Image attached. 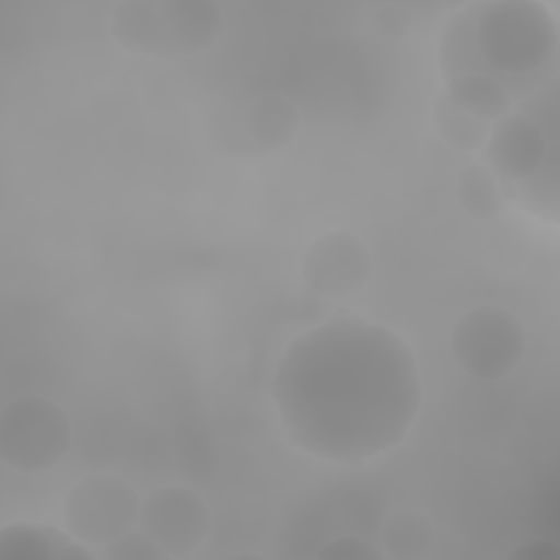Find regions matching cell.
<instances>
[{
  "label": "cell",
  "mask_w": 560,
  "mask_h": 560,
  "mask_svg": "<svg viewBox=\"0 0 560 560\" xmlns=\"http://www.w3.org/2000/svg\"><path fill=\"white\" fill-rule=\"evenodd\" d=\"M138 527L166 558H186L210 536L212 512L197 490L182 483H164L142 497Z\"/></svg>",
  "instance_id": "cell-8"
},
{
  "label": "cell",
  "mask_w": 560,
  "mask_h": 560,
  "mask_svg": "<svg viewBox=\"0 0 560 560\" xmlns=\"http://www.w3.org/2000/svg\"><path fill=\"white\" fill-rule=\"evenodd\" d=\"M94 551L66 529L42 523H9L0 529V560H94Z\"/></svg>",
  "instance_id": "cell-10"
},
{
  "label": "cell",
  "mask_w": 560,
  "mask_h": 560,
  "mask_svg": "<svg viewBox=\"0 0 560 560\" xmlns=\"http://www.w3.org/2000/svg\"><path fill=\"white\" fill-rule=\"evenodd\" d=\"M378 547L389 560H424L435 547L431 518L413 508H398L383 518Z\"/></svg>",
  "instance_id": "cell-13"
},
{
  "label": "cell",
  "mask_w": 560,
  "mask_h": 560,
  "mask_svg": "<svg viewBox=\"0 0 560 560\" xmlns=\"http://www.w3.org/2000/svg\"><path fill=\"white\" fill-rule=\"evenodd\" d=\"M72 424L63 407L39 394H24L0 409V459L18 472H48L63 462Z\"/></svg>",
  "instance_id": "cell-5"
},
{
  "label": "cell",
  "mask_w": 560,
  "mask_h": 560,
  "mask_svg": "<svg viewBox=\"0 0 560 560\" xmlns=\"http://www.w3.org/2000/svg\"><path fill=\"white\" fill-rule=\"evenodd\" d=\"M486 155L505 197L538 219H558V79L490 125Z\"/></svg>",
  "instance_id": "cell-3"
},
{
  "label": "cell",
  "mask_w": 560,
  "mask_h": 560,
  "mask_svg": "<svg viewBox=\"0 0 560 560\" xmlns=\"http://www.w3.org/2000/svg\"><path fill=\"white\" fill-rule=\"evenodd\" d=\"M315 556L324 560H383L385 558L376 542H370L357 534H341L324 542L315 551Z\"/></svg>",
  "instance_id": "cell-17"
},
{
  "label": "cell",
  "mask_w": 560,
  "mask_h": 560,
  "mask_svg": "<svg viewBox=\"0 0 560 560\" xmlns=\"http://www.w3.org/2000/svg\"><path fill=\"white\" fill-rule=\"evenodd\" d=\"M372 269L368 243L350 230L322 232L308 243L300 260L306 287L328 300H346L363 291Z\"/></svg>",
  "instance_id": "cell-9"
},
{
  "label": "cell",
  "mask_w": 560,
  "mask_h": 560,
  "mask_svg": "<svg viewBox=\"0 0 560 560\" xmlns=\"http://www.w3.org/2000/svg\"><path fill=\"white\" fill-rule=\"evenodd\" d=\"M512 558H518V560H556L558 558V547L551 545V542L532 540V542H523L518 549H514Z\"/></svg>",
  "instance_id": "cell-19"
},
{
  "label": "cell",
  "mask_w": 560,
  "mask_h": 560,
  "mask_svg": "<svg viewBox=\"0 0 560 560\" xmlns=\"http://www.w3.org/2000/svg\"><path fill=\"white\" fill-rule=\"evenodd\" d=\"M455 197L462 210L477 221H494L505 210V192L488 164H468L455 182Z\"/></svg>",
  "instance_id": "cell-14"
},
{
  "label": "cell",
  "mask_w": 560,
  "mask_h": 560,
  "mask_svg": "<svg viewBox=\"0 0 560 560\" xmlns=\"http://www.w3.org/2000/svg\"><path fill=\"white\" fill-rule=\"evenodd\" d=\"M223 22L212 0H125L112 7L107 28L127 52L164 59L212 48Z\"/></svg>",
  "instance_id": "cell-4"
},
{
  "label": "cell",
  "mask_w": 560,
  "mask_h": 560,
  "mask_svg": "<svg viewBox=\"0 0 560 560\" xmlns=\"http://www.w3.org/2000/svg\"><path fill=\"white\" fill-rule=\"evenodd\" d=\"M370 24L381 42L392 44L407 37L411 28V15L400 4H381L374 9Z\"/></svg>",
  "instance_id": "cell-18"
},
{
  "label": "cell",
  "mask_w": 560,
  "mask_h": 560,
  "mask_svg": "<svg viewBox=\"0 0 560 560\" xmlns=\"http://www.w3.org/2000/svg\"><path fill=\"white\" fill-rule=\"evenodd\" d=\"M269 396L287 438L306 455L361 464L396 448L422 409L411 346L392 328L337 315L282 352Z\"/></svg>",
  "instance_id": "cell-1"
},
{
  "label": "cell",
  "mask_w": 560,
  "mask_h": 560,
  "mask_svg": "<svg viewBox=\"0 0 560 560\" xmlns=\"http://www.w3.org/2000/svg\"><path fill=\"white\" fill-rule=\"evenodd\" d=\"M140 494L114 472H92L74 481L61 501L63 529L90 549H103L138 525Z\"/></svg>",
  "instance_id": "cell-7"
},
{
  "label": "cell",
  "mask_w": 560,
  "mask_h": 560,
  "mask_svg": "<svg viewBox=\"0 0 560 560\" xmlns=\"http://www.w3.org/2000/svg\"><path fill=\"white\" fill-rule=\"evenodd\" d=\"M442 94L455 109L486 125L497 122L514 109V96L510 90L483 72H462L448 77Z\"/></svg>",
  "instance_id": "cell-11"
},
{
  "label": "cell",
  "mask_w": 560,
  "mask_h": 560,
  "mask_svg": "<svg viewBox=\"0 0 560 560\" xmlns=\"http://www.w3.org/2000/svg\"><path fill=\"white\" fill-rule=\"evenodd\" d=\"M101 556L109 560H168L164 551L138 525L105 545Z\"/></svg>",
  "instance_id": "cell-16"
},
{
  "label": "cell",
  "mask_w": 560,
  "mask_h": 560,
  "mask_svg": "<svg viewBox=\"0 0 560 560\" xmlns=\"http://www.w3.org/2000/svg\"><path fill=\"white\" fill-rule=\"evenodd\" d=\"M431 118H433V127L435 131L440 133V138L451 147V149H457V151H466V153H472V151H479L486 147V140H488V131H490V125L455 109L446 98L444 94L440 92L435 103H433V109H431Z\"/></svg>",
  "instance_id": "cell-15"
},
{
  "label": "cell",
  "mask_w": 560,
  "mask_h": 560,
  "mask_svg": "<svg viewBox=\"0 0 560 560\" xmlns=\"http://www.w3.org/2000/svg\"><path fill=\"white\" fill-rule=\"evenodd\" d=\"M448 350L466 376L499 381L523 361L527 337L512 311L497 304H477L453 324Z\"/></svg>",
  "instance_id": "cell-6"
},
{
  "label": "cell",
  "mask_w": 560,
  "mask_h": 560,
  "mask_svg": "<svg viewBox=\"0 0 560 560\" xmlns=\"http://www.w3.org/2000/svg\"><path fill=\"white\" fill-rule=\"evenodd\" d=\"M558 18L538 0L472 2L451 15L438 44L442 79L483 72L514 101L558 79Z\"/></svg>",
  "instance_id": "cell-2"
},
{
  "label": "cell",
  "mask_w": 560,
  "mask_h": 560,
  "mask_svg": "<svg viewBox=\"0 0 560 560\" xmlns=\"http://www.w3.org/2000/svg\"><path fill=\"white\" fill-rule=\"evenodd\" d=\"M228 558H260L258 553H252V551H234V553H230Z\"/></svg>",
  "instance_id": "cell-20"
},
{
  "label": "cell",
  "mask_w": 560,
  "mask_h": 560,
  "mask_svg": "<svg viewBox=\"0 0 560 560\" xmlns=\"http://www.w3.org/2000/svg\"><path fill=\"white\" fill-rule=\"evenodd\" d=\"M243 125L258 147L280 149L295 138L300 129V109L280 92H262L247 103Z\"/></svg>",
  "instance_id": "cell-12"
}]
</instances>
